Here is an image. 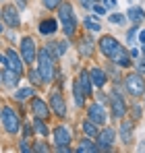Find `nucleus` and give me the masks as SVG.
<instances>
[{"label": "nucleus", "instance_id": "423d86ee", "mask_svg": "<svg viewBox=\"0 0 145 153\" xmlns=\"http://www.w3.org/2000/svg\"><path fill=\"white\" fill-rule=\"evenodd\" d=\"M35 42H33V37H23V42H21V58H23L25 64H31L33 60H35Z\"/></svg>", "mask_w": 145, "mask_h": 153}, {"label": "nucleus", "instance_id": "9d476101", "mask_svg": "<svg viewBox=\"0 0 145 153\" xmlns=\"http://www.w3.org/2000/svg\"><path fill=\"white\" fill-rule=\"evenodd\" d=\"M114 137H116L114 128L106 126V130H102V132L97 134V149H108V147L114 143Z\"/></svg>", "mask_w": 145, "mask_h": 153}, {"label": "nucleus", "instance_id": "c756f323", "mask_svg": "<svg viewBox=\"0 0 145 153\" xmlns=\"http://www.w3.org/2000/svg\"><path fill=\"white\" fill-rule=\"evenodd\" d=\"M91 8H93V13H96V15H106V6H99V4H93Z\"/></svg>", "mask_w": 145, "mask_h": 153}, {"label": "nucleus", "instance_id": "39448f33", "mask_svg": "<svg viewBox=\"0 0 145 153\" xmlns=\"http://www.w3.org/2000/svg\"><path fill=\"white\" fill-rule=\"evenodd\" d=\"M120 48H122V46L118 44V39H114L112 35H106V37L99 39V50H102L104 56H108V58H112Z\"/></svg>", "mask_w": 145, "mask_h": 153}, {"label": "nucleus", "instance_id": "473e14b6", "mask_svg": "<svg viewBox=\"0 0 145 153\" xmlns=\"http://www.w3.org/2000/svg\"><path fill=\"white\" fill-rule=\"evenodd\" d=\"M137 73H141V75L145 73V58H141V60L137 62Z\"/></svg>", "mask_w": 145, "mask_h": 153}, {"label": "nucleus", "instance_id": "412c9836", "mask_svg": "<svg viewBox=\"0 0 145 153\" xmlns=\"http://www.w3.org/2000/svg\"><path fill=\"white\" fill-rule=\"evenodd\" d=\"M77 151L79 153H93V151H97V145L91 143V139H85V141H81V145L77 147Z\"/></svg>", "mask_w": 145, "mask_h": 153}, {"label": "nucleus", "instance_id": "c9c22d12", "mask_svg": "<svg viewBox=\"0 0 145 153\" xmlns=\"http://www.w3.org/2000/svg\"><path fill=\"white\" fill-rule=\"evenodd\" d=\"M19 149H21V151H31V149H29V145H27V143H25V141H21V143H19Z\"/></svg>", "mask_w": 145, "mask_h": 153}, {"label": "nucleus", "instance_id": "7ed1b4c3", "mask_svg": "<svg viewBox=\"0 0 145 153\" xmlns=\"http://www.w3.org/2000/svg\"><path fill=\"white\" fill-rule=\"evenodd\" d=\"M0 120H2V126L6 128V132H10V134H15L19 128H21V120H19V116L15 114V110L13 108H2V112H0Z\"/></svg>", "mask_w": 145, "mask_h": 153}, {"label": "nucleus", "instance_id": "bb28decb", "mask_svg": "<svg viewBox=\"0 0 145 153\" xmlns=\"http://www.w3.org/2000/svg\"><path fill=\"white\" fill-rule=\"evenodd\" d=\"M33 128H35L37 134H48V126L44 124V118H37V120L33 122Z\"/></svg>", "mask_w": 145, "mask_h": 153}, {"label": "nucleus", "instance_id": "f03ea898", "mask_svg": "<svg viewBox=\"0 0 145 153\" xmlns=\"http://www.w3.org/2000/svg\"><path fill=\"white\" fill-rule=\"evenodd\" d=\"M58 17H60V23H62L64 33H67L69 37H72V35H75V31H77V19H75L72 6H71V4H60Z\"/></svg>", "mask_w": 145, "mask_h": 153}, {"label": "nucleus", "instance_id": "aec40b11", "mask_svg": "<svg viewBox=\"0 0 145 153\" xmlns=\"http://www.w3.org/2000/svg\"><path fill=\"white\" fill-rule=\"evenodd\" d=\"M120 137H122L124 143H131L133 141V124L131 122H124L120 126Z\"/></svg>", "mask_w": 145, "mask_h": 153}, {"label": "nucleus", "instance_id": "dca6fc26", "mask_svg": "<svg viewBox=\"0 0 145 153\" xmlns=\"http://www.w3.org/2000/svg\"><path fill=\"white\" fill-rule=\"evenodd\" d=\"M112 62L116 64V66H122V68H126V66H131V58H129V54L122 50H118L114 56H112Z\"/></svg>", "mask_w": 145, "mask_h": 153}, {"label": "nucleus", "instance_id": "2f4dec72", "mask_svg": "<svg viewBox=\"0 0 145 153\" xmlns=\"http://www.w3.org/2000/svg\"><path fill=\"white\" fill-rule=\"evenodd\" d=\"M139 46H141V50H143V54H145V29L139 33Z\"/></svg>", "mask_w": 145, "mask_h": 153}, {"label": "nucleus", "instance_id": "4be33fe9", "mask_svg": "<svg viewBox=\"0 0 145 153\" xmlns=\"http://www.w3.org/2000/svg\"><path fill=\"white\" fill-rule=\"evenodd\" d=\"M72 91H75V103H77V108H81V105H83V95H85V91L81 89L79 81L72 85Z\"/></svg>", "mask_w": 145, "mask_h": 153}, {"label": "nucleus", "instance_id": "5701e85b", "mask_svg": "<svg viewBox=\"0 0 145 153\" xmlns=\"http://www.w3.org/2000/svg\"><path fill=\"white\" fill-rule=\"evenodd\" d=\"M33 95V89L31 87H23V89H19L17 93H15V100L17 102H25V100H29Z\"/></svg>", "mask_w": 145, "mask_h": 153}, {"label": "nucleus", "instance_id": "e433bc0d", "mask_svg": "<svg viewBox=\"0 0 145 153\" xmlns=\"http://www.w3.org/2000/svg\"><path fill=\"white\" fill-rule=\"evenodd\" d=\"M104 4H106L108 8H114V6H116V0H104Z\"/></svg>", "mask_w": 145, "mask_h": 153}, {"label": "nucleus", "instance_id": "72a5a7b5", "mask_svg": "<svg viewBox=\"0 0 145 153\" xmlns=\"http://www.w3.org/2000/svg\"><path fill=\"white\" fill-rule=\"evenodd\" d=\"M141 114H143V112H141V108H139V105H135V108H133V118L137 120V118H141Z\"/></svg>", "mask_w": 145, "mask_h": 153}, {"label": "nucleus", "instance_id": "7c9ffc66", "mask_svg": "<svg viewBox=\"0 0 145 153\" xmlns=\"http://www.w3.org/2000/svg\"><path fill=\"white\" fill-rule=\"evenodd\" d=\"M110 21L112 23H124V17L122 15H110Z\"/></svg>", "mask_w": 145, "mask_h": 153}, {"label": "nucleus", "instance_id": "f257e3e1", "mask_svg": "<svg viewBox=\"0 0 145 153\" xmlns=\"http://www.w3.org/2000/svg\"><path fill=\"white\" fill-rule=\"evenodd\" d=\"M40 75L44 83H50L54 79V56L50 54L48 48H42L40 50Z\"/></svg>", "mask_w": 145, "mask_h": 153}, {"label": "nucleus", "instance_id": "2eb2a0df", "mask_svg": "<svg viewBox=\"0 0 145 153\" xmlns=\"http://www.w3.org/2000/svg\"><path fill=\"white\" fill-rule=\"evenodd\" d=\"M79 85H81V89L85 91V95H91L93 81H91V75H89L87 71H81V76H79Z\"/></svg>", "mask_w": 145, "mask_h": 153}, {"label": "nucleus", "instance_id": "cd10ccee", "mask_svg": "<svg viewBox=\"0 0 145 153\" xmlns=\"http://www.w3.org/2000/svg\"><path fill=\"white\" fill-rule=\"evenodd\" d=\"M29 79H31V83L40 85V81H42V75H40V71H31V73H29Z\"/></svg>", "mask_w": 145, "mask_h": 153}, {"label": "nucleus", "instance_id": "c85d7f7f", "mask_svg": "<svg viewBox=\"0 0 145 153\" xmlns=\"http://www.w3.org/2000/svg\"><path fill=\"white\" fill-rule=\"evenodd\" d=\"M44 4H46L48 8H56V6L62 4V0H44Z\"/></svg>", "mask_w": 145, "mask_h": 153}, {"label": "nucleus", "instance_id": "393cba45", "mask_svg": "<svg viewBox=\"0 0 145 153\" xmlns=\"http://www.w3.org/2000/svg\"><path fill=\"white\" fill-rule=\"evenodd\" d=\"M129 17H131L135 23H139V21H143V19H145V13L141 10V8H131V10H129Z\"/></svg>", "mask_w": 145, "mask_h": 153}, {"label": "nucleus", "instance_id": "6ab92c4d", "mask_svg": "<svg viewBox=\"0 0 145 153\" xmlns=\"http://www.w3.org/2000/svg\"><path fill=\"white\" fill-rule=\"evenodd\" d=\"M91 81H93V85L97 87H104V83H106V75H104V71L102 68H91Z\"/></svg>", "mask_w": 145, "mask_h": 153}, {"label": "nucleus", "instance_id": "a211bd4d", "mask_svg": "<svg viewBox=\"0 0 145 153\" xmlns=\"http://www.w3.org/2000/svg\"><path fill=\"white\" fill-rule=\"evenodd\" d=\"M56 19H46V21H42V23H40V27H37V29H40V33H44V35H50V33H54V31H56Z\"/></svg>", "mask_w": 145, "mask_h": 153}, {"label": "nucleus", "instance_id": "ddd939ff", "mask_svg": "<svg viewBox=\"0 0 145 153\" xmlns=\"http://www.w3.org/2000/svg\"><path fill=\"white\" fill-rule=\"evenodd\" d=\"M71 139H72V134L67 126H56V130H54V143L56 145H69Z\"/></svg>", "mask_w": 145, "mask_h": 153}, {"label": "nucleus", "instance_id": "58836bf2", "mask_svg": "<svg viewBox=\"0 0 145 153\" xmlns=\"http://www.w3.org/2000/svg\"><path fill=\"white\" fill-rule=\"evenodd\" d=\"M83 6H93V0H81Z\"/></svg>", "mask_w": 145, "mask_h": 153}, {"label": "nucleus", "instance_id": "f704fd0d", "mask_svg": "<svg viewBox=\"0 0 145 153\" xmlns=\"http://www.w3.org/2000/svg\"><path fill=\"white\" fill-rule=\"evenodd\" d=\"M67 48H69V44H67V42L58 44V56H60V54H64V52H67Z\"/></svg>", "mask_w": 145, "mask_h": 153}, {"label": "nucleus", "instance_id": "0eeeda50", "mask_svg": "<svg viewBox=\"0 0 145 153\" xmlns=\"http://www.w3.org/2000/svg\"><path fill=\"white\" fill-rule=\"evenodd\" d=\"M50 108H52V112H56V116H67V103H64V97H62V93L60 91H52L50 93Z\"/></svg>", "mask_w": 145, "mask_h": 153}, {"label": "nucleus", "instance_id": "4c0bfd02", "mask_svg": "<svg viewBox=\"0 0 145 153\" xmlns=\"http://www.w3.org/2000/svg\"><path fill=\"white\" fill-rule=\"evenodd\" d=\"M56 151H71V147H67V145H56Z\"/></svg>", "mask_w": 145, "mask_h": 153}, {"label": "nucleus", "instance_id": "6e6552de", "mask_svg": "<svg viewBox=\"0 0 145 153\" xmlns=\"http://www.w3.org/2000/svg\"><path fill=\"white\" fill-rule=\"evenodd\" d=\"M4 56H6V66H4V68H10V71H15L17 75H21V73H23V64H25L23 58H21L15 50H10V48L6 50Z\"/></svg>", "mask_w": 145, "mask_h": 153}, {"label": "nucleus", "instance_id": "b1692460", "mask_svg": "<svg viewBox=\"0 0 145 153\" xmlns=\"http://www.w3.org/2000/svg\"><path fill=\"white\" fill-rule=\"evenodd\" d=\"M83 132L91 139V137H96L97 134V128H96V122H91V120H87L85 124H83Z\"/></svg>", "mask_w": 145, "mask_h": 153}, {"label": "nucleus", "instance_id": "1a4fd4ad", "mask_svg": "<svg viewBox=\"0 0 145 153\" xmlns=\"http://www.w3.org/2000/svg\"><path fill=\"white\" fill-rule=\"evenodd\" d=\"M2 19L8 27H19L21 25V19H19V13L15 6H4L2 8Z\"/></svg>", "mask_w": 145, "mask_h": 153}, {"label": "nucleus", "instance_id": "f8f14e48", "mask_svg": "<svg viewBox=\"0 0 145 153\" xmlns=\"http://www.w3.org/2000/svg\"><path fill=\"white\" fill-rule=\"evenodd\" d=\"M89 120L96 124H106V112L99 103H91L89 105Z\"/></svg>", "mask_w": 145, "mask_h": 153}, {"label": "nucleus", "instance_id": "4468645a", "mask_svg": "<svg viewBox=\"0 0 145 153\" xmlns=\"http://www.w3.org/2000/svg\"><path fill=\"white\" fill-rule=\"evenodd\" d=\"M31 110H33V114H35L37 118H46V116H48V114H50L48 105H46V103L42 102L40 97H35V100L31 102Z\"/></svg>", "mask_w": 145, "mask_h": 153}, {"label": "nucleus", "instance_id": "a878e982", "mask_svg": "<svg viewBox=\"0 0 145 153\" xmlns=\"http://www.w3.org/2000/svg\"><path fill=\"white\" fill-rule=\"evenodd\" d=\"M85 27H87L89 31H93V33H97V31L102 29V25L97 23V21L93 19V17H87V19H85Z\"/></svg>", "mask_w": 145, "mask_h": 153}, {"label": "nucleus", "instance_id": "9b49d317", "mask_svg": "<svg viewBox=\"0 0 145 153\" xmlns=\"http://www.w3.org/2000/svg\"><path fill=\"white\" fill-rule=\"evenodd\" d=\"M110 105H112V114H114V118H122L124 114H126V103L122 100L118 93H112V97H110Z\"/></svg>", "mask_w": 145, "mask_h": 153}, {"label": "nucleus", "instance_id": "ea45409f", "mask_svg": "<svg viewBox=\"0 0 145 153\" xmlns=\"http://www.w3.org/2000/svg\"><path fill=\"white\" fill-rule=\"evenodd\" d=\"M0 33H2V25H0Z\"/></svg>", "mask_w": 145, "mask_h": 153}, {"label": "nucleus", "instance_id": "a19ab883", "mask_svg": "<svg viewBox=\"0 0 145 153\" xmlns=\"http://www.w3.org/2000/svg\"><path fill=\"white\" fill-rule=\"evenodd\" d=\"M0 81H2V73H0Z\"/></svg>", "mask_w": 145, "mask_h": 153}, {"label": "nucleus", "instance_id": "20e7f679", "mask_svg": "<svg viewBox=\"0 0 145 153\" xmlns=\"http://www.w3.org/2000/svg\"><path fill=\"white\" fill-rule=\"evenodd\" d=\"M126 89L131 95L139 97L145 93V81L141 79V73H135V75H129L126 76Z\"/></svg>", "mask_w": 145, "mask_h": 153}, {"label": "nucleus", "instance_id": "f3484780", "mask_svg": "<svg viewBox=\"0 0 145 153\" xmlns=\"http://www.w3.org/2000/svg\"><path fill=\"white\" fill-rule=\"evenodd\" d=\"M2 79H4V85H6V87H15V85L19 83V75H17L15 71H10V68H4Z\"/></svg>", "mask_w": 145, "mask_h": 153}]
</instances>
